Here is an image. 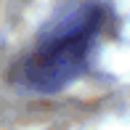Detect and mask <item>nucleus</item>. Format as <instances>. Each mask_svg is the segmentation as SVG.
Here are the masks:
<instances>
[{
	"label": "nucleus",
	"instance_id": "f257e3e1",
	"mask_svg": "<svg viewBox=\"0 0 130 130\" xmlns=\"http://www.w3.org/2000/svg\"><path fill=\"white\" fill-rule=\"evenodd\" d=\"M96 29L98 13L93 8H82L74 16H69L64 24H58L29 53L21 69L24 85L37 93H53L69 85L85 69Z\"/></svg>",
	"mask_w": 130,
	"mask_h": 130
}]
</instances>
